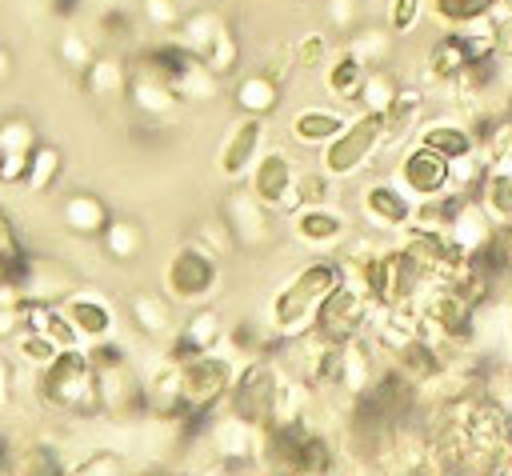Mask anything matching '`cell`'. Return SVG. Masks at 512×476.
<instances>
[{"label":"cell","instance_id":"obj_11","mask_svg":"<svg viewBox=\"0 0 512 476\" xmlns=\"http://www.w3.org/2000/svg\"><path fill=\"white\" fill-rule=\"evenodd\" d=\"M416 204L420 200H436V196H448L452 192V160H444L440 152L424 148V144H412L404 148V156L396 160V176H392Z\"/></svg>","mask_w":512,"mask_h":476},{"label":"cell","instance_id":"obj_43","mask_svg":"<svg viewBox=\"0 0 512 476\" xmlns=\"http://www.w3.org/2000/svg\"><path fill=\"white\" fill-rule=\"evenodd\" d=\"M12 340H16V352L24 356V364H32V368H44V364L60 352V348H56L44 332H36V328H20Z\"/></svg>","mask_w":512,"mask_h":476},{"label":"cell","instance_id":"obj_38","mask_svg":"<svg viewBox=\"0 0 512 476\" xmlns=\"http://www.w3.org/2000/svg\"><path fill=\"white\" fill-rule=\"evenodd\" d=\"M220 24H224V16H220L216 8H192V12H184V20H180V28H176V40L200 56V52L208 48V40L216 36Z\"/></svg>","mask_w":512,"mask_h":476},{"label":"cell","instance_id":"obj_58","mask_svg":"<svg viewBox=\"0 0 512 476\" xmlns=\"http://www.w3.org/2000/svg\"><path fill=\"white\" fill-rule=\"evenodd\" d=\"M0 456H4V448H0Z\"/></svg>","mask_w":512,"mask_h":476},{"label":"cell","instance_id":"obj_37","mask_svg":"<svg viewBox=\"0 0 512 476\" xmlns=\"http://www.w3.org/2000/svg\"><path fill=\"white\" fill-rule=\"evenodd\" d=\"M36 144H40V128L32 116L8 112L0 120V156H32Z\"/></svg>","mask_w":512,"mask_h":476},{"label":"cell","instance_id":"obj_25","mask_svg":"<svg viewBox=\"0 0 512 476\" xmlns=\"http://www.w3.org/2000/svg\"><path fill=\"white\" fill-rule=\"evenodd\" d=\"M128 320L140 336L148 340H168L176 332V316H172V300L164 292H152V288H136L128 296Z\"/></svg>","mask_w":512,"mask_h":476},{"label":"cell","instance_id":"obj_31","mask_svg":"<svg viewBox=\"0 0 512 476\" xmlns=\"http://www.w3.org/2000/svg\"><path fill=\"white\" fill-rule=\"evenodd\" d=\"M344 120L348 116H340V112H332V108H300L296 116H292V140L296 144H304V148H324L340 128H344Z\"/></svg>","mask_w":512,"mask_h":476},{"label":"cell","instance_id":"obj_15","mask_svg":"<svg viewBox=\"0 0 512 476\" xmlns=\"http://www.w3.org/2000/svg\"><path fill=\"white\" fill-rule=\"evenodd\" d=\"M412 212H416V200L396 180H372L360 192V216L376 232H404L412 224Z\"/></svg>","mask_w":512,"mask_h":476},{"label":"cell","instance_id":"obj_27","mask_svg":"<svg viewBox=\"0 0 512 476\" xmlns=\"http://www.w3.org/2000/svg\"><path fill=\"white\" fill-rule=\"evenodd\" d=\"M232 100H236V108H240L244 116H264V120H268V116L280 108V76H276L272 68L248 72V76H240Z\"/></svg>","mask_w":512,"mask_h":476},{"label":"cell","instance_id":"obj_23","mask_svg":"<svg viewBox=\"0 0 512 476\" xmlns=\"http://www.w3.org/2000/svg\"><path fill=\"white\" fill-rule=\"evenodd\" d=\"M80 88L88 100L96 104H120L128 96V60L112 56V52H96V60L80 72Z\"/></svg>","mask_w":512,"mask_h":476},{"label":"cell","instance_id":"obj_39","mask_svg":"<svg viewBox=\"0 0 512 476\" xmlns=\"http://www.w3.org/2000/svg\"><path fill=\"white\" fill-rule=\"evenodd\" d=\"M496 4L500 0H428L436 24H444V28H464L472 20H484V16H492Z\"/></svg>","mask_w":512,"mask_h":476},{"label":"cell","instance_id":"obj_14","mask_svg":"<svg viewBox=\"0 0 512 476\" xmlns=\"http://www.w3.org/2000/svg\"><path fill=\"white\" fill-rule=\"evenodd\" d=\"M224 316L212 308V304H196L180 324H176V332L168 336V360L172 364H184V360H192V356H200V352H212V348H220V340H224Z\"/></svg>","mask_w":512,"mask_h":476},{"label":"cell","instance_id":"obj_57","mask_svg":"<svg viewBox=\"0 0 512 476\" xmlns=\"http://www.w3.org/2000/svg\"><path fill=\"white\" fill-rule=\"evenodd\" d=\"M508 164H512V156H508Z\"/></svg>","mask_w":512,"mask_h":476},{"label":"cell","instance_id":"obj_6","mask_svg":"<svg viewBox=\"0 0 512 476\" xmlns=\"http://www.w3.org/2000/svg\"><path fill=\"white\" fill-rule=\"evenodd\" d=\"M280 380H284V368L272 360V356H256V360H244L232 376V388L224 396V412L256 424V428H268L272 424V412H276V396H280Z\"/></svg>","mask_w":512,"mask_h":476},{"label":"cell","instance_id":"obj_35","mask_svg":"<svg viewBox=\"0 0 512 476\" xmlns=\"http://www.w3.org/2000/svg\"><path fill=\"white\" fill-rule=\"evenodd\" d=\"M200 60H204V68H208L212 76H220V80L240 68V40H236V32H232L228 20L216 28V36H212L208 48L200 52Z\"/></svg>","mask_w":512,"mask_h":476},{"label":"cell","instance_id":"obj_1","mask_svg":"<svg viewBox=\"0 0 512 476\" xmlns=\"http://www.w3.org/2000/svg\"><path fill=\"white\" fill-rule=\"evenodd\" d=\"M340 284V260L336 256H320L308 260L304 268H296L268 300V328L276 336H304L316 320V308L324 304V296Z\"/></svg>","mask_w":512,"mask_h":476},{"label":"cell","instance_id":"obj_21","mask_svg":"<svg viewBox=\"0 0 512 476\" xmlns=\"http://www.w3.org/2000/svg\"><path fill=\"white\" fill-rule=\"evenodd\" d=\"M376 344L368 336H356L348 344H340V356H336V384L348 392V396H368L372 384H376Z\"/></svg>","mask_w":512,"mask_h":476},{"label":"cell","instance_id":"obj_17","mask_svg":"<svg viewBox=\"0 0 512 476\" xmlns=\"http://www.w3.org/2000/svg\"><path fill=\"white\" fill-rule=\"evenodd\" d=\"M16 284H20L24 300H36V304H60L68 292H76V276H72V268L64 260H56V256H32V252L24 260Z\"/></svg>","mask_w":512,"mask_h":476},{"label":"cell","instance_id":"obj_24","mask_svg":"<svg viewBox=\"0 0 512 476\" xmlns=\"http://www.w3.org/2000/svg\"><path fill=\"white\" fill-rule=\"evenodd\" d=\"M416 144L440 152L444 160H464V156H476V136H472V124L456 120V116H432L420 124L416 132Z\"/></svg>","mask_w":512,"mask_h":476},{"label":"cell","instance_id":"obj_47","mask_svg":"<svg viewBox=\"0 0 512 476\" xmlns=\"http://www.w3.org/2000/svg\"><path fill=\"white\" fill-rule=\"evenodd\" d=\"M328 196H332V176L324 168H312V172L296 176V200L300 204H328Z\"/></svg>","mask_w":512,"mask_h":476},{"label":"cell","instance_id":"obj_22","mask_svg":"<svg viewBox=\"0 0 512 476\" xmlns=\"http://www.w3.org/2000/svg\"><path fill=\"white\" fill-rule=\"evenodd\" d=\"M136 112L144 116H168L180 100L172 96L168 80L160 72H152L144 60H128V96H124Z\"/></svg>","mask_w":512,"mask_h":476},{"label":"cell","instance_id":"obj_36","mask_svg":"<svg viewBox=\"0 0 512 476\" xmlns=\"http://www.w3.org/2000/svg\"><path fill=\"white\" fill-rule=\"evenodd\" d=\"M392 32L388 28H356L348 36V52L364 64V68H384L392 60Z\"/></svg>","mask_w":512,"mask_h":476},{"label":"cell","instance_id":"obj_2","mask_svg":"<svg viewBox=\"0 0 512 476\" xmlns=\"http://www.w3.org/2000/svg\"><path fill=\"white\" fill-rule=\"evenodd\" d=\"M84 352H88V364H92L100 416H108V420L148 416V408H144V376L136 372L132 356L112 336L100 340V344H84Z\"/></svg>","mask_w":512,"mask_h":476},{"label":"cell","instance_id":"obj_41","mask_svg":"<svg viewBox=\"0 0 512 476\" xmlns=\"http://www.w3.org/2000/svg\"><path fill=\"white\" fill-rule=\"evenodd\" d=\"M92 60H96V48H92V40L68 24V28L56 36V64H60L64 72L80 76V72H84Z\"/></svg>","mask_w":512,"mask_h":476},{"label":"cell","instance_id":"obj_29","mask_svg":"<svg viewBox=\"0 0 512 476\" xmlns=\"http://www.w3.org/2000/svg\"><path fill=\"white\" fill-rule=\"evenodd\" d=\"M420 116H424V92L412 88V84H400L396 96H392V104L380 116L384 120V148L388 144H400L408 132H416L420 128Z\"/></svg>","mask_w":512,"mask_h":476},{"label":"cell","instance_id":"obj_48","mask_svg":"<svg viewBox=\"0 0 512 476\" xmlns=\"http://www.w3.org/2000/svg\"><path fill=\"white\" fill-rule=\"evenodd\" d=\"M424 16V0H388V32L392 36H408Z\"/></svg>","mask_w":512,"mask_h":476},{"label":"cell","instance_id":"obj_4","mask_svg":"<svg viewBox=\"0 0 512 476\" xmlns=\"http://www.w3.org/2000/svg\"><path fill=\"white\" fill-rule=\"evenodd\" d=\"M220 256H212L208 248H200L196 240L180 244L168 260H164V272H160V292L172 300V304H184V308H196V304H208L216 292H220Z\"/></svg>","mask_w":512,"mask_h":476},{"label":"cell","instance_id":"obj_44","mask_svg":"<svg viewBox=\"0 0 512 476\" xmlns=\"http://www.w3.org/2000/svg\"><path fill=\"white\" fill-rule=\"evenodd\" d=\"M68 476H124V456L116 448H96L80 464H72Z\"/></svg>","mask_w":512,"mask_h":476},{"label":"cell","instance_id":"obj_51","mask_svg":"<svg viewBox=\"0 0 512 476\" xmlns=\"http://www.w3.org/2000/svg\"><path fill=\"white\" fill-rule=\"evenodd\" d=\"M196 244H200V248H208L212 256H224V252H232V248H236L220 216H216V220H204V224H200V232H196Z\"/></svg>","mask_w":512,"mask_h":476},{"label":"cell","instance_id":"obj_54","mask_svg":"<svg viewBox=\"0 0 512 476\" xmlns=\"http://www.w3.org/2000/svg\"><path fill=\"white\" fill-rule=\"evenodd\" d=\"M12 72H16V52L8 44H0V84H8Z\"/></svg>","mask_w":512,"mask_h":476},{"label":"cell","instance_id":"obj_18","mask_svg":"<svg viewBox=\"0 0 512 476\" xmlns=\"http://www.w3.org/2000/svg\"><path fill=\"white\" fill-rule=\"evenodd\" d=\"M60 312H64V320L72 324V332H76L80 344H100V340H108V336L116 332V312H112V304H108L104 296H96V292H84V288L68 292V296L60 300Z\"/></svg>","mask_w":512,"mask_h":476},{"label":"cell","instance_id":"obj_56","mask_svg":"<svg viewBox=\"0 0 512 476\" xmlns=\"http://www.w3.org/2000/svg\"><path fill=\"white\" fill-rule=\"evenodd\" d=\"M508 444H512V420H508Z\"/></svg>","mask_w":512,"mask_h":476},{"label":"cell","instance_id":"obj_5","mask_svg":"<svg viewBox=\"0 0 512 476\" xmlns=\"http://www.w3.org/2000/svg\"><path fill=\"white\" fill-rule=\"evenodd\" d=\"M136 60H144L152 72H160L180 104H208V100H216V92H220V76H212V72L204 68V60H200L192 48H184L180 40L152 44V48L136 52Z\"/></svg>","mask_w":512,"mask_h":476},{"label":"cell","instance_id":"obj_13","mask_svg":"<svg viewBox=\"0 0 512 476\" xmlns=\"http://www.w3.org/2000/svg\"><path fill=\"white\" fill-rule=\"evenodd\" d=\"M264 140H268V124H264V116H240L228 132H224V140H220V148H216V172L224 176V180H244L248 176V168L256 164V156L264 152Z\"/></svg>","mask_w":512,"mask_h":476},{"label":"cell","instance_id":"obj_49","mask_svg":"<svg viewBox=\"0 0 512 476\" xmlns=\"http://www.w3.org/2000/svg\"><path fill=\"white\" fill-rule=\"evenodd\" d=\"M324 16H328L332 32L352 36L356 24H360V0H324Z\"/></svg>","mask_w":512,"mask_h":476},{"label":"cell","instance_id":"obj_34","mask_svg":"<svg viewBox=\"0 0 512 476\" xmlns=\"http://www.w3.org/2000/svg\"><path fill=\"white\" fill-rule=\"evenodd\" d=\"M60 176H64V152H60L56 144L40 140V144L32 148V160H28V176H24V188L44 196V192H52V188L60 184Z\"/></svg>","mask_w":512,"mask_h":476},{"label":"cell","instance_id":"obj_33","mask_svg":"<svg viewBox=\"0 0 512 476\" xmlns=\"http://www.w3.org/2000/svg\"><path fill=\"white\" fill-rule=\"evenodd\" d=\"M364 64L344 48V52H336L328 64H324V88H328V96H336V100H344V104H352L356 100V92H360V84H364Z\"/></svg>","mask_w":512,"mask_h":476},{"label":"cell","instance_id":"obj_52","mask_svg":"<svg viewBox=\"0 0 512 476\" xmlns=\"http://www.w3.org/2000/svg\"><path fill=\"white\" fill-rule=\"evenodd\" d=\"M20 328H24V308H16V304H4V300H0V340L16 336Z\"/></svg>","mask_w":512,"mask_h":476},{"label":"cell","instance_id":"obj_28","mask_svg":"<svg viewBox=\"0 0 512 476\" xmlns=\"http://www.w3.org/2000/svg\"><path fill=\"white\" fill-rule=\"evenodd\" d=\"M272 328H268V320L260 324V320H252V316H240V320H232V324H224V340H220V348L236 360V364H244V360H256V356H264L268 348H272Z\"/></svg>","mask_w":512,"mask_h":476},{"label":"cell","instance_id":"obj_19","mask_svg":"<svg viewBox=\"0 0 512 476\" xmlns=\"http://www.w3.org/2000/svg\"><path fill=\"white\" fill-rule=\"evenodd\" d=\"M208 448L216 452L220 464H244V460H256L264 452V428L224 412L208 424Z\"/></svg>","mask_w":512,"mask_h":476},{"label":"cell","instance_id":"obj_32","mask_svg":"<svg viewBox=\"0 0 512 476\" xmlns=\"http://www.w3.org/2000/svg\"><path fill=\"white\" fill-rule=\"evenodd\" d=\"M96 240L104 244V252H108L116 264H132V260H140V252H144V228H140L132 216H112Z\"/></svg>","mask_w":512,"mask_h":476},{"label":"cell","instance_id":"obj_26","mask_svg":"<svg viewBox=\"0 0 512 476\" xmlns=\"http://www.w3.org/2000/svg\"><path fill=\"white\" fill-rule=\"evenodd\" d=\"M0 464L8 476H68V464L60 460V452L40 440H20V444L4 448Z\"/></svg>","mask_w":512,"mask_h":476},{"label":"cell","instance_id":"obj_46","mask_svg":"<svg viewBox=\"0 0 512 476\" xmlns=\"http://www.w3.org/2000/svg\"><path fill=\"white\" fill-rule=\"evenodd\" d=\"M292 64L304 68V72L328 64V36H324V32H308V36H300L296 48H292Z\"/></svg>","mask_w":512,"mask_h":476},{"label":"cell","instance_id":"obj_12","mask_svg":"<svg viewBox=\"0 0 512 476\" xmlns=\"http://www.w3.org/2000/svg\"><path fill=\"white\" fill-rule=\"evenodd\" d=\"M220 220L240 252H256L272 240V212L248 192V188H228L220 200Z\"/></svg>","mask_w":512,"mask_h":476},{"label":"cell","instance_id":"obj_53","mask_svg":"<svg viewBox=\"0 0 512 476\" xmlns=\"http://www.w3.org/2000/svg\"><path fill=\"white\" fill-rule=\"evenodd\" d=\"M12 380H16V368L8 364V356H0V408H4V404L12 400V392H16Z\"/></svg>","mask_w":512,"mask_h":476},{"label":"cell","instance_id":"obj_55","mask_svg":"<svg viewBox=\"0 0 512 476\" xmlns=\"http://www.w3.org/2000/svg\"><path fill=\"white\" fill-rule=\"evenodd\" d=\"M48 8H52V16H60V20H72V16L80 12V0H52Z\"/></svg>","mask_w":512,"mask_h":476},{"label":"cell","instance_id":"obj_42","mask_svg":"<svg viewBox=\"0 0 512 476\" xmlns=\"http://www.w3.org/2000/svg\"><path fill=\"white\" fill-rule=\"evenodd\" d=\"M24 260H28V248L20 244V232H16V224H12V216L0 208V284L4 280H20V268H24Z\"/></svg>","mask_w":512,"mask_h":476},{"label":"cell","instance_id":"obj_7","mask_svg":"<svg viewBox=\"0 0 512 476\" xmlns=\"http://www.w3.org/2000/svg\"><path fill=\"white\" fill-rule=\"evenodd\" d=\"M236 368H240V364H236L228 352H220V348L184 360V364H180V404H184V420H188V416H212V412L224 404Z\"/></svg>","mask_w":512,"mask_h":476},{"label":"cell","instance_id":"obj_10","mask_svg":"<svg viewBox=\"0 0 512 476\" xmlns=\"http://www.w3.org/2000/svg\"><path fill=\"white\" fill-rule=\"evenodd\" d=\"M296 176H300V168H296V160L284 152V148H264L260 156H256V164L248 168V192L268 208V212H292V208H300V200H296Z\"/></svg>","mask_w":512,"mask_h":476},{"label":"cell","instance_id":"obj_50","mask_svg":"<svg viewBox=\"0 0 512 476\" xmlns=\"http://www.w3.org/2000/svg\"><path fill=\"white\" fill-rule=\"evenodd\" d=\"M96 24H100V32H104L108 40H128L132 28H136V16H132L128 8H104V12L96 16Z\"/></svg>","mask_w":512,"mask_h":476},{"label":"cell","instance_id":"obj_40","mask_svg":"<svg viewBox=\"0 0 512 476\" xmlns=\"http://www.w3.org/2000/svg\"><path fill=\"white\" fill-rule=\"evenodd\" d=\"M396 88H400V80H396L388 68H368V72H364V84H360V92H356L360 112H376V116H384V108L392 104Z\"/></svg>","mask_w":512,"mask_h":476},{"label":"cell","instance_id":"obj_20","mask_svg":"<svg viewBox=\"0 0 512 476\" xmlns=\"http://www.w3.org/2000/svg\"><path fill=\"white\" fill-rule=\"evenodd\" d=\"M472 200L480 204V212L492 220V228H512V164H484Z\"/></svg>","mask_w":512,"mask_h":476},{"label":"cell","instance_id":"obj_30","mask_svg":"<svg viewBox=\"0 0 512 476\" xmlns=\"http://www.w3.org/2000/svg\"><path fill=\"white\" fill-rule=\"evenodd\" d=\"M60 216H64V228L76 236H100L104 224L112 220L108 204L96 192H68L60 204Z\"/></svg>","mask_w":512,"mask_h":476},{"label":"cell","instance_id":"obj_3","mask_svg":"<svg viewBox=\"0 0 512 476\" xmlns=\"http://www.w3.org/2000/svg\"><path fill=\"white\" fill-rule=\"evenodd\" d=\"M36 396L52 412H64V416H84V420L100 416L96 380H92V364H88L84 344L60 348L44 368H36Z\"/></svg>","mask_w":512,"mask_h":476},{"label":"cell","instance_id":"obj_45","mask_svg":"<svg viewBox=\"0 0 512 476\" xmlns=\"http://www.w3.org/2000/svg\"><path fill=\"white\" fill-rule=\"evenodd\" d=\"M140 16L156 32H176L184 20V8H180V0H140Z\"/></svg>","mask_w":512,"mask_h":476},{"label":"cell","instance_id":"obj_8","mask_svg":"<svg viewBox=\"0 0 512 476\" xmlns=\"http://www.w3.org/2000/svg\"><path fill=\"white\" fill-rule=\"evenodd\" d=\"M384 148V120L376 112H356L344 120V128L320 148V168L332 180H348Z\"/></svg>","mask_w":512,"mask_h":476},{"label":"cell","instance_id":"obj_9","mask_svg":"<svg viewBox=\"0 0 512 476\" xmlns=\"http://www.w3.org/2000/svg\"><path fill=\"white\" fill-rule=\"evenodd\" d=\"M368 316H372V300L360 288H352V284L340 280L324 296V304L316 308V320H312L308 332H316L328 344H348V340H356V336L368 332Z\"/></svg>","mask_w":512,"mask_h":476},{"label":"cell","instance_id":"obj_16","mask_svg":"<svg viewBox=\"0 0 512 476\" xmlns=\"http://www.w3.org/2000/svg\"><path fill=\"white\" fill-rule=\"evenodd\" d=\"M292 236L312 252H332L348 240V216L332 204H300L288 212Z\"/></svg>","mask_w":512,"mask_h":476}]
</instances>
